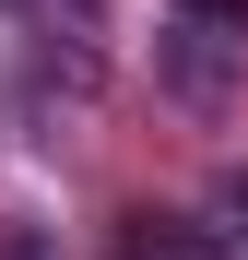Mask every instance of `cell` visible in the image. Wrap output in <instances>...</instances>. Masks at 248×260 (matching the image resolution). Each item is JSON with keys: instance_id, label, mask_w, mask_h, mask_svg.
<instances>
[{"instance_id": "1", "label": "cell", "mask_w": 248, "mask_h": 260, "mask_svg": "<svg viewBox=\"0 0 248 260\" xmlns=\"http://www.w3.org/2000/svg\"><path fill=\"white\" fill-rule=\"evenodd\" d=\"M107 260H236V248H225V225H178V213H130Z\"/></svg>"}, {"instance_id": "2", "label": "cell", "mask_w": 248, "mask_h": 260, "mask_svg": "<svg viewBox=\"0 0 248 260\" xmlns=\"http://www.w3.org/2000/svg\"><path fill=\"white\" fill-rule=\"evenodd\" d=\"M0 12H24L36 48H71V59H95V48H107V0H0Z\"/></svg>"}, {"instance_id": "3", "label": "cell", "mask_w": 248, "mask_h": 260, "mask_svg": "<svg viewBox=\"0 0 248 260\" xmlns=\"http://www.w3.org/2000/svg\"><path fill=\"white\" fill-rule=\"evenodd\" d=\"M178 24H201V36H248V0H165Z\"/></svg>"}, {"instance_id": "4", "label": "cell", "mask_w": 248, "mask_h": 260, "mask_svg": "<svg viewBox=\"0 0 248 260\" xmlns=\"http://www.w3.org/2000/svg\"><path fill=\"white\" fill-rule=\"evenodd\" d=\"M225 248L248 260V178H225Z\"/></svg>"}, {"instance_id": "5", "label": "cell", "mask_w": 248, "mask_h": 260, "mask_svg": "<svg viewBox=\"0 0 248 260\" xmlns=\"http://www.w3.org/2000/svg\"><path fill=\"white\" fill-rule=\"evenodd\" d=\"M0 260H36V237H12V248H0Z\"/></svg>"}]
</instances>
